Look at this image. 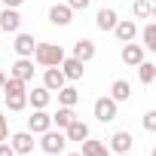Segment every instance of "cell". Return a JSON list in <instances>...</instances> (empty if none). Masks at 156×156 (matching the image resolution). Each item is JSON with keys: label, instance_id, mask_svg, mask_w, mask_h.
Masks as SVG:
<instances>
[{"label": "cell", "instance_id": "cell-1", "mask_svg": "<svg viewBox=\"0 0 156 156\" xmlns=\"http://www.w3.org/2000/svg\"><path fill=\"white\" fill-rule=\"evenodd\" d=\"M3 101H6V107L9 110H25L28 107V83H22V80H16V76H6V83H3Z\"/></svg>", "mask_w": 156, "mask_h": 156}, {"label": "cell", "instance_id": "cell-2", "mask_svg": "<svg viewBox=\"0 0 156 156\" xmlns=\"http://www.w3.org/2000/svg\"><path fill=\"white\" fill-rule=\"evenodd\" d=\"M31 58H34L40 67H58V64L64 61V49H61V43H37Z\"/></svg>", "mask_w": 156, "mask_h": 156}, {"label": "cell", "instance_id": "cell-3", "mask_svg": "<svg viewBox=\"0 0 156 156\" xmlns=\"http://www.w3.org/2000/svg\"><path fill=\"white\" fill-rule=\"evenodd\" d=\"M40 150L43 153H49V156H58V153H64L67 150V138H64V132L58 129H46L43 135H40Z\"/></svg>", "mask_w": 156, "mask_h": 156}, {"label": "cell", "instance_id": "cell-4", "mask_svg": "<svg viewBox=\"0 0 156 156\" xmlns=\"http://www.w3.org/2000/svg\"><path fill=\"white\" fill-rule=\"evenodd\" d=\"M92 113H95V119H98V122H113V119L119 116V104H116L110 95H101V98H95Z\"/></svg>", "mask_w": 156, "mask_h": 156}, {"label": "cell", "instance_id": "cell-5", "mask_svg": "<svg viewBox=\"0 0 156 156\" xmlns=\"http://www.w3.org/2000/svg\"><path fill=\"white\" fill-rule=\"evenodd\" d=\"M144 52H147V49H144L141 43H135V40H132V43H122V49H119V58H122V64H129V67H138V64L144 61Z\"/></svg>", "mask_w": 156, "mask_h": 156}, {"label": "cell", "instance_id": "cell-6", "mask_svg": "<svg viewBox=\"0 0 156 156\" xmlns=\"http://www.w3.org/2000/svg\"><path fill=\"white\" fill-rule=\"evenodd\" d=\"M16 31H22V16L19 9L3 6L0 9V34H16Z\"/></svg>", "mask_w": 156, "mask_h": 156}, {"label": "cell", "instance_id": "cell-7", "mask_svg": "<svg viewBox=\"0 0 156 156\" xmlns=\"http://www.w3.org/2000/svg\"><path fill=\"white\" fill-rule=\"evenodd\" d=\"M49 22H52L55 28H67V25L73 22V9H70L67 3H52V6H49Z\"/></svg>", "mask_w": 156, "mask_h": 156}, {"label": "cell", "instance_id": "cell-8", "mask_svg": "<svg viewBox=\"0 0 156 156\" xmlns=\"http://www.w3.org/2000/svg\"><path fill=\"white\" fill-rule=\"evenodd\" d=\"M9 147L16 150V156H28V153H34V135L25 129V132H16L12 138H9Z\"/></svg>", "mask_w": 156, "mask_h": 156}, {"label": "cell", "instance_id": "cell-9", "mask_svg": "<svg viewBox=\"0 0 156 156\" xmlns=\"http://www.w3.org/2000/svg\"><path fill=\"white\" fill-rule=\"evenodd\" d=\"M132 147H135L132 132H113V135L107 138V150H110V153H129Z\"/></svg>", "mask_w": 156, "mask_h": 156}, {"label": "cell", "instance_id": "cell-10", "mask_svg": "<svg viewBox=\"0 0 156 156\" xmlns=\"http://www.w3.org/2000/svg\"><path fill=\"white\" fill-rule=\"evenodd\" d=\"M58 67H61V73H64V80H70V83L83 80V73H86V64H83V61H76L73 55H70V58L64 55V61H61Z\"/></svg>", "mask_w": 156, "mask_h": 156}, {"label": "cell", "instance_id": "cell-11", "mask_svg": "<svg viewBox=\"0 0 156 156\" xmlns=\"http://www.w3.org/2000/svg\"><path fill=\"white\" fill-rule=\"evenodd\" d=\"M34 46H37L34 34H22V31H16L12 49H16V55H19V58H31V55H34Z\"/></svg>", "mask_w": 156, "mask_h": 156}, {"label": "cell", "instance_id": "cell-12", "mask_svg": "<svg viewBox=\"0 0 156 156\" xmlns=\"http://www.w3.org/2000/svg\"><path fill=\"white\" fill-rule=\"evenodd\" d=\"M95 55H98V46H95L92 40L80 37V40L73 43V58H76V61H83V64H89V61H92Z\"/></svg>", "mask_w": 156, "mask_h": 156}, {"label": "cell", "instance_id": "cell-13", "mask_svg": "<svg viewBox=\"0 0 156 156\" xmlns=\"http://www.w3.org/2000/svg\"><path fill=\"white\" fill-rule=\"evenodd\" d=\"M9 76H16L22 83H31L34 80V58H16V64L9 67Z\"/></svg>", "mask_w": 156, "mask_h": 156}, {"label": "cell", "instance_id": "cell-14", "mask_svg": "<svg viewBox=\"0 0 156 156\" xmlns=\"http://www.w3.org/2000/svg\"><path fill=\"white\" fill-rule=\"evenodd\" d=\"M113 34H116L119 43H132V40L138 37V25H135V19H119V22L113 25Z\"/></svg>", "mask_w": 156, "mask_h": 156}, {"label": "cell", "instance_id": "cell-15", "mask_svg": "<svg viewBox=\"0 0 156 156\" xmlns=\"http://www.w3.org/2000/svg\"><path fill=\"white\" fill-rule=\"evenodd\" d=\"M46 129H52V116H49L46 110H34V113L28 116V132H31V135H43Z\"/></svg>", "mask_w": 156, "mask_h": 156}, {"label": "cell", "instance_id": "cell-16", "mask_svg": "<svg viewBox=\"0 0 156 156\" xmlns=\"http://www.w3.org/2000/svg\"><path fill=\"white\" fill-rule=\"evenodd\" d=\"M49 101H52V92L46 86H34V92H28V107H34V110H46Z\"/></svg>", "mask_w": 156, "mask_h": 156}, {"label": "cell", "instance_id": "cell-17", "mask_svg": "<svg viewBox=\"0 0 156 156\" xmlns=\"http://www.w3.org/2000/svg\"><path fill=\"white\" fill-rule=\"evenodd\" d=\"M89 135H92V129H89V122H83L80 116H76V119L64 129V138H67V141H76V144H80V141H86Z\"/></svg>", "mask_w": 156, "mask_h": 156}, {"label": "cell", "instance_id": "cell-18", "mask_svg": "<svg viewBox=\"0 0 156 156\" xmlns=\"http://www.w3.org/2000/svg\"><path fill=\"white\" fill-rule=\"evenodd\" d=\"M43 86H46L49 92H58L61 86H67L64 73H61V67H43Z\"/></svg>", "mask_w": 156, "mask_h": 156}, {"label": "cell", "instance_id": "cell-19", "mask_svg": "<svg viewBox=\"0 0 156 156\" xmlns=\"http://www.w3.org/2000/svg\"><path fill=\"white\" fill-rule=\"evenodd\" d=\"M116 22H119V12H116V9H110V6L98 9V16H95L98 31H113V25H116Z\"/></svg>", "mask_w": 156, "mask_h": 156}, {"label": "cell", "instance_id": "cell-20", "mask_svg": "<svg viewBox=\"0 0 156 156\" xmlns=\"http://www.w3.org/2000/svg\"><path fill=\"white\" fill-rule=\"evenodd\" d=\"M116 104H122V101H129L132 98V83L129 80H113V86H110V92H107Z\"/></svg>", "mask_w": 156, "mask_h": 156}, {"label": "cell", "instance_id": "cell-21", "mask_svg": "<svg viewBox=\"0 0 156 156\" xmlns=\"http://www.w3.org/2000/svg\"><path fill=\"white\" fill-rule=\"evenodd\" d=\"M49 116H52V129H61V132H64V129L76 119L73 107H58V110H55V113H49Z\"/></svg>", "mask_w": 156, "mask_h": 156}, {"label": "cell", "instance_id": "cell-22", "mask_svg": "<svg viewBox=\"0 0 156 156\" xmlns=\"http://www.w3.org/2000/svg\"><path fill=\"white\" fill-rule=\"evenodd\" d=\"M80 144H83V150H80L83 156H110V150H107V144H104V141H95L92 135H89L86 141H80Z\"/></svg>", "mask_w": 156, "mask_h": 156}, {"label": "cell", "instance_id": "cell-23", "mask_svg": "<svg viewBox=\"0 0 156 156\" xmlns=\"http://www.w3.org/2000/svg\"><path fill=\"white\" fill-rule=\"evenodd\" d=\"M141 46L147 49V52H156V22H147L144 25V31H141Z\"/></svg>", "mask_w": 156, "mask_h": 156}, {"label": "cell", "instance_id": "cell-24", "mask_svg": "<svg viewBox=\"0 0 156 156\" xmlns=\"http://www.w3.org/2000/svg\"><path fill=\"white\" fill-rule=\"evenodd\" d=\"M138 80H141L144 86H150V83L156 80V64H153V61H147V58H144V61L138 64Z\"/></svg>", "mask_w": 156, "mask_h": 156}, {"label": "cell", "instance_id": "cell-25", "mask_svg": "<svg viewBox=\"0 0 156 156\" xmlns=\"http://www.w3.org/2000/svg\"><path fill=\"white\" fill-rule=\"evenodd\" d=\"M76 101H80V92H76L73 86H61L58 89V104L61 107H73Z\"/></svg>", "mask_w": 156, "mask_h": 156}, {"label": "cell", "instance_id": "cell-26", "mask_svg": "<svg viewBox=\"0 0 156 156\" xmlns=\"http://www.w3.org/2000/svg\"><path fill=\"white\" fill-rule=\"evenodd\" d=\"M132 12H135V19H153V3H147V0H132Z\"/></svg>", "mask_w": 156, "mask_h": 156}, {"label": "cell", "instance_id": "cell-27", "mask_svg": "<svg viewBox=\"0 0 156 156\" xmlns=\"http://www.w3.org/2000/svg\"><path fill=\"white\" fill-rule=\"evenodd\" d=\"M141 122H144V129H147V132H156V110H147Z\"/></svg>", "mask_w": 156, "mask_h": 156}, {"label": "cell", "instance_id": "cell-28", "mask_svg": "<svg viewBox=\"0 0 156 156\" xmlns=\"http://www.w3.org/2000/svg\"><path fill=\"white\" fill-rule=\"evenodd\" d=\"M89 3H92V0H67V6L76 12V9H89Z\"/></svg>", "mask_w": 156, "mask_h": 156}, {"label": "cell", "instance_id": "cell-29", "mask_svg": "<svg viewBox=\"0 0 156 156\" xmlns=\"http://www.w3.org/2000/svg\"><path fill=\"white\" fill-rule=\"evenodd\" d=\"M9 138V126H6V116L0 113V141H6Z\"/></svg>", "mask_w": 156, "mask_h": 156}, {"label": "cell", "instance_id": "cell-30", "mask_svg": "<svg viewBox=\"0 0 156 156\" xmlns=\"http://www.w3.org/2000/svg\"><path fill=\"white\" fill-rule=\"evenodd\" d=\"M0 156H16V150L9 147V141H0Z\"/></svg>", "mask_w": 156, "mask_h": 156}, {"label": "cell", "instance_id": "cell-31", "mask_svg": "<svg viewBox=\"0 0 156 156\" xmlns=\"http://www.w3.org/2000/svg\"><path fill=\"white\" fill-rule=\"evenodd\" d=\"M22 3H25V0H3V6H9V9H19Z\"/></svg>", "mask_w": 156, "mask_h": 156}, {"label": "cell", "instance_id": "cell-32", "mask_svg": "<svg viewBox=\"0 0 156 156\" xmlns=\"http://www.w3.org/2000/svg\"><path fill=\"white\" fill-rule=\"evenodd\" d=\"M3 83H6V73H3V70H0V89H3Z\"/></svg>", "mask_w": 156, "mask_h": 156}, {"label": "cell", "instance_id": "cell-33", "mask_svg": "<svg viewBox=\"0 0 156 156\" xmlns=\"http://www.w3.org/2000/svg\"><path fill=\"white\" fill-rule=\"evenodd\" d=\"M116 156H135V153H132V150H129V153H116Z\"/></svg>", "mask_w": 156, "mask_h": 156}, {"label": "cell", "instance_id": "cell-34", "mask_svg": "<svg viewBox=\"0 0 156 156\" xmlns=\"http://www.w3.org/2000/svg\"><path fill=\"white\" fill-rule=\"evenodd\" d=\"M67 156H83V153H67Z\"/></svg>", "mask_w": 156, "mask_h": 156}, {"label": "cell", "instance_id": "cell-35", "mask_svg": "<svg viewBox=\"0 0 156 156\" xmlns=\"http://www.w3.org/2000/svg\"><path fill=\"white\" fill-rule=\"evenodd\" d=\"M147 3H156V0H147Z\"/></svg>", "mask_w": 156, "mask_h": 156}, {"label": "cell", "instance_id": "cell-36", "mask_svg": "<svg viewBox=\"0 0 156 156\" xmlns=\"http://www.w3.org/2000/svg\"><path fill=\"white\" fill-rule=\"evenodd\" d=\"M150 156H156V153H150Z\"/></svg>", "mask_w": 156, "mask_h": 156}, {"label": "cell", "instance_id": "cell-37", "mask_svg": "<svg viewBox=\"0 0 156 156\" xmlns=\"http://www.w3.org/2000/svg\"><path fill=\"white\" fill-rule=\"evenodd\" d=\"M28 156H34V153H28Z\"/></svg>", "mask_w": 156, "mask_h": 156}]
</instances>
